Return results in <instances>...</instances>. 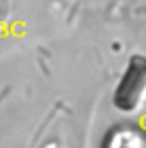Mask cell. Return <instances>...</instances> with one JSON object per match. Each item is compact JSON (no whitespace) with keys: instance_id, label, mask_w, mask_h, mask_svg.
I'll use <instances>...</instances> for the list:
<instances>
[{"instance_id":"7a4b0ae2","label":"cell","mask_w":146,"mask_h":148,"mask_svg":"<svg viewBox=\"0 0 146 148\" xmlns=\"http://www.w3.org/2000/svg\"><path fill=\"white\" fill-rule=\"evenodd\" d=\"M102 148H146V131L134 125H119L108 131Z\"/></svg>"},{"instance_id":"6da1fadb","label":"cell","mask_w":146,"mask_h":148,"mask_svg":"<svg viewBox=\"0 0 146 148\" xmlns=\"http://www.w3.org/2000/svg\"><path fill=\"white\" fill-rule=\"evenodd\" d=\"M144 97H146V57L134 55L114 89L112 102L119 110L131 112L144 102Z\"/></svg>"},{"instance_id":"3957f363","label":"cell","mask_w":146,"mask_h":148,"mask_svg":"<svg viewBox=\"0 0 146 148\" xmlns=\"http://www.w3.org/2000/svg\"><path fill=\"white\" fill-rule=\"evenodd\" d=\"M9 17V0H0V25Z\"/></svg>"}]
</instances>
